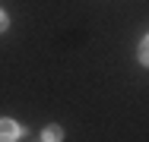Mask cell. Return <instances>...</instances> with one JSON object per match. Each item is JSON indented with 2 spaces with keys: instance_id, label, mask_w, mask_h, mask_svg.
<instances>
[{
  "instance_id": "cell-4",
  "label": "cell",
  "mask_w": 149,
  "mask_h": 142,
  "mask_svg": "<svg viewBox=\"0 0 149 142\" xmlns=\"http://www.w3.org/2000/svg\"><path fill=\"white\" fill-rule=\"evenodd\" d=\"M3 28H6V16L0 13V32H3Z\"/></svg>"
},
{
  "instance_id": "cell-3",
  "label": "cell",
  "mask_w": 149,
  "mask_h": 142,
  "mask_svg": "<svg viewBox=\"0 0 149 142\" xmlns=\"http://www.w3.org/2000/svg\"><path fill=\"white\" fill-rule=\"evenodd\" d=\"M140 60H143V63H149V35L140 41Z\"/></svg>"
},
{
  "instance_id": "cell-2",
  "label": "cell",
  "mask_w": 149,
  "mask_h": 142,
  "mask_svg": "<svg viewBox=\"0 0 149 142\" xmlns=\"http://www.w3.org/2000/svg\"><path fill=\"white\" fill-rule=\"evenodd\" d=\"M41 139H45V142H60V139H63V133H60V126H45Z\"/></svg>"
},
{
  "instance_id": "cell-1",
  "label": "cell",
  "mask_w": 149,
  "mask_h": 142,
  "mask_svg": "<svg viewBox=\"0 0 149 142\" xmlns=\"http://www.w3.org/2000/svg\"><path fill=\"white\" fill-rule=\"evenodd\" d=\"M19 139V126L13 120H0V142H16Z\"/></svg>"
}]
</instances>
